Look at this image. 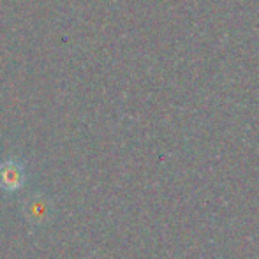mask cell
<instances>
[{
  "label": "cell",
  "mask_w": 259,
  "mask_h": 259,
  "mask_svg": "<svg viewBox=\"0 0 259 259\" xmlns=\"http://www.w3.org/2000/svg\"><path fill=\"white\" fill-rule=\"evenodd\" d=\"M23 215L28 222L35 226H42L52 219L53 215V205L52 199L42 194H32L23 203Z\"/></svg>",
  "instance_id": "1"
},
{
  "label": "cell",
  "mask_w": 259,
  "mask_h": 259,
  "mask_svg": "<svg viewBox=\"0 0 259 259\" xmlns=\"http://www.w3.org/2000/svg\"><path fill=\"white\" fill-rule=\"evenodd\" d=\"M25 182V167L18 160H4L0 162V189L7 192L20 191Z\"/></svg>",
  "instance_id": "2"
}]
</instances>
